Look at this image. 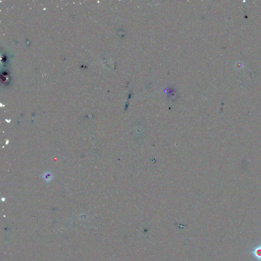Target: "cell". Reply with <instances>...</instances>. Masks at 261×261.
<instances>
[{
	"label": "cell",
	"mask_w": 261,
	"mask_h": 261,
	"mask_svg": "<svg viewBox=\"0 0 261 261\" xmlns=\"http://www.w3.org/2000/svg\"><path fill=\"white\" fill-rule=\"evenodd\" d=\"M249 254L254 257L256 261H261V242H259L258 244L255 246L252 250L249 251Z\"/></svg>",
	"instance_id": "6da1fadb"
},
{
	"label": "cell",
	"mask_w": 261,
	"mask_h": 261,
	"mask_svg": "<svg viewBox=\"0 0 261 261\" xmlns=\"http://www.w3.org/2000/svg\"><path fill=\"white\" fill-rule=\"evenodd\" d=\"M43 178L45 181L49 182L52 180L53 176L49 172H46L43 175Z\"/></svg>",
	"instance_id": "7a4b0ae2"
}]
</instances>
